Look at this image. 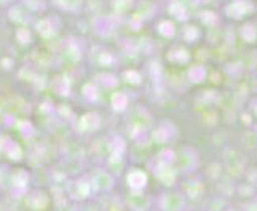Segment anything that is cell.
Here are the masks:
<instances>
[{
    "label": "cell",
    "instance_id": "6da1fadb",
    "mask_svg": "<svg viewBox=\"0 0 257 211\" xmlns=\"http://www.w3.org/2000/svg\"><path fill=\"white\" fill-rule=\"evenodd\" d=\"M158 208L160 211H184L185 197L181 192H165L158 197Z\"/></svg>",
    "mask_w": 257,
    "mask_h": 211
},
{
    "label": "cell",
    "instance_id": "7a4b0ae2",
    "mask_svg": "<svg viewBox=\"0 0 257 211\" xmlns=\"http://www.w3.org/2000/svg\"><path fill=\"white\" fill-rule=\"evenodd\" d=\"M91 186L94 192H109L113 187V178L112 174L105 170H94L91 174Z\"/></svg>",
    "mask_w": 257,
    "mask_h": 211
},
{
    "label": "cell",
    "instance_id": "3957f363",
    "mask_svg": "<svg viewBox=\"0 0 257 211\" xmlns=\"http://www.w3.org/2000/svg\"><path fill=\"white\" fill-rule=\"evenodd\" d=\"M126 205L131 211H149L150 198L143 190H131L128 193Z\"/></svg>",
    "mask_w": 257,
    "mask_h": 211
},
{
    "label": "cell",
    "instance_id": "277c9868",
    "mask_svg": "<svg viewBox=\"0 0 257 211\" xmlns=\"http://www.w3.org/2000/svg\"><path fill=\"white\" fill-rule=\"evenodd\" d=\"M147 184V176L146 173L139 171V170H133L128 174V187L131 190H143Z\"/></svg>",
    "mask_w": 257,
    "mask_h": 211
},
{
    "label": "cell",
    "instance_id": "5b68a950",
    "mask_svg": "<svg viewBox=\"0 0 257 211\" xmlns=\"http://www.w3.org/2000/svg\"><path fill=\"white\" fill-rule=\"evenodd\" d=\"M72 192H75L72 197L77 198V200H83V198H86V197L93 192L91 181H90V179H86V178H80L78 181H75V190H72Z\"/></svg>",
    "mask_w": 257,
    "mask_h": 211
},
{
    "label": "cell",
    "instance_id": "8992f818",
    "mask_svg": "<svg viewBox=\"0 0 257 211\" xmlns=\"http://www.w3.org/2000/svg\"><path fill=\"white\" fill-rule=\"evenodd\" d=\"M59 10L64 12H70V13H77L83 5V0H53Z\"/></svg>",
    "mask_w": 257,
    "mask_h": 211
},
{
    "label": "cell",
    "instance_id": "52a82bcc",
    "mask_svg": "<svg viewBox=\"0 0 257 211\" xmlns=\"http://www.w3.org/2000/svg\"><path fill=\"white\" fill-rule=\"evenodd\" d=\"M13 2H15V0H0V4H4V5H10Z\"/></svg>",
    "mask_w": 257,
    "mask_h": 211
},
{
    "label": "cell",
    "instance_id": "ba28073f",
    "mask_svg": "<svg viewBox=\"0 0 257 211\" xmlns=\"http://www.w3.org/2000/svg\"><path fill=\"white\" fill-rule=\"evenodd\" d=\"M225 211H241V209H238V208H228V209H225Z\"/></svg>",
    "mask_w": 257,
    "mask_h": 211
}]
</instances>
